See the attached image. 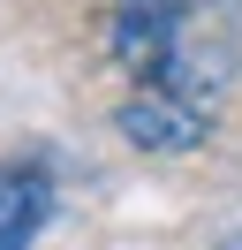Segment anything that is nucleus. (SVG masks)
<instances>
[{
  "mask_svg": "<svg viewBox=\"0 0 242 250\" xmlns=\"http://www.w3.org/2000/svg\"><path fill=\"white\" fill-rule=\"evenodd\" d=\"M114 61L136 99H220L227 68L242 61V0H114Z\"/></svg>",
  "mask_w": 242,
  "mask_h": 250,
  "instance_id": "nucleus-1",
  "label": "nucleus"
},
{
  "mask_svg": "<svg viewBox=\"0 0 242 250\" xmlns=\"http://www.w3.org/2000/svg\"><path fill=\"white\" fill-rule=\"evenodd\" d=\"M53 220V174L45 167H0V250H30Z\"/></svg>",
  "mask_w": 242,
  "mask_h": 250,
  "instance_id": "nucleus-2",
  "label": "nucleus"
},
{
  "mask_svg": "<svg viewBox=\"0 0 242 250\" xmlns=\"http://www.w3.org/2000/svg\"><path fill=\"white\" fill-rule=\"evenodd\" d=\"M220 250H242V235H227V243H220Z\"/></svg>",
  "mask_w": 242,
  "mask_h": 250,
  "instance_id": "nucleus-3",
  "label": "nucleus"
}]
</instances>
